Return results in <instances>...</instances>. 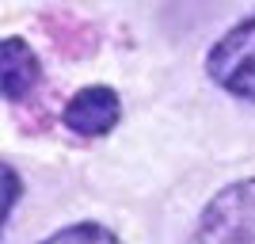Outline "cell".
I'll use <instances>...</instances> for the list:
<instances>
[{
    "instance_id": "obj_1",
    "label": "cell",
    "mask_w": 255,
    "mask_h": 244,
    "mask_svg": "<svg viewBox=\"0 0 255 244\" xmlns=\"http://www.w3.org/2000/svg\"><path fill=\"white\" fill-rule=\"evenodd\" d=\"M191 244H255V176L221 187L206 202Z\"/></svg>"
},
{
    "instance_id": "obj_2",
    "label": "cell",
    "mask_w": 255,
    "mask_h": 244,
    "mask_svg": "<svg viewBox=\"0 0 255 244\" xmlns=\"http://www.w3.org/2000/svg\"><path fill=\"white\" fill-rule=\"evenodd\" d=\"M206 73L229 96L255 103V11L229 27L206 53Z\"/></svg>"
},
{
    "instance_id": "obj_3",
    "label": "cell",
    "mask_w": 255,
    "mask_h": 244,
    "mask_svg": "<svg viewBox=\"0 0 255 244\" xmlns=\"http://www.w3.org/2000/svg\"><path fill=\"white\" fill-rule=\"evenodd\" d=\"M122 118V99L107 84H88L65 103V126L80 138H103Z\"/></svg>"
},
{
    "instance_id": "obj_4",
    "label": "cell",
    "mask_w": 255,
    "mask_h": 244,
    "mask_svg": "<svg viewBox=\"0 0 255 244\" xmlns=\"http://www.w3.org/2000/svg\"><path fill=\"white\" fill-rule=\"evenodd\" d=\"M0 53H4V99H8V103H19V99H27L34 88H38V80H42V61H38V53L31 50V42L19 38V34H8L4 46H0Z\"/></svg>"
},
{
    "instance_id": "obj_5",
    "label": "cell",
    "mask_w": 255,
    "mask_h": 244,
    "mask_svg": "<svg viewBox=\"0 0 255 244\" xmlns=\"http://www.w3.org/2000/svg\"><path fill=\"white\" fill-rule=\"evenodd\" d=\"M42 244H122V241L99 222H76V225L57 229L53 237H46Z\"/></svg>"
},
{
    "instance_id": "obj_6",
    "label": "cell",
    "mask_w": 255,
    "mask_h": 244,
    "mask_svg": "<svg viewBox=\"0 0 255 244\" xmlns=\"http://www.w3.org/2000/svg\"><path fill=\"white\" fill-rule=\"evenodd\" d=\"M19 195H23V180H19V172L11 168V164H4V218H8V222H11V210H15Z\"/></svg>"
}]
</instances>
